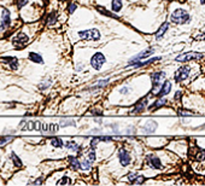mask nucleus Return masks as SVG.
<instances>
[{"label": "nucleus", "instance_id": "46", "mask_svg": "<svg viewBox=\"0 0 205 186\" xmlns=\"http://www.w3.org/2000/svg\"><path fill=\"white\" fill-rule=\"evenodd\" d=\"M200 3H201L203 5H205V0H200Z\"/></svg>", "mask_w": 205, "mask_h": 186}, {"label": "nucleus", "instance_id": "42", "mask_svg": "<svg viewBox=\"0 0 205 186\" xmlns=\"http://www.w3.org/2000/svg\"><path fill=\"white\" fill-rule=\"evenodd\" d=\"M181 96H182V93L180 91H178L176 93H175V96H174V100H180L181 99Z\"/></svg>", "mask_w": 205, "mask_h": 186}, {"label": "nucleus", "instance_id": "2", "mask_svg": "<svg viewBox=\"0 0 205 186\" xmlns=\"http://www.w3.org/2000/svg\"><path fill=\"white\" fill-rule=\"evenodd\" d=\"M78 36L83 40H92V41H98L100 39V32L97 28L88 29V30H82L78 32Z\"/></svg>", "mask_w": 205, "mask_h": 186}, {"label": "nucleus", "instance_id": "28", "mask_svg": "<svg viewBox=\"0 0 205 186\" xmlns=\"http://www.w3.org/2000/svg\"><path fill=\"white\" fill-rule=\"evenodd\" d=\"M91 164H92V161H90L88 158H86L83 162H81V169L83 170H88L91 168Z\"/></svg>", "mask_w": 205, "mask_h": 186}, {"label": "nucleus", "instance_id": "36", "mask_svg": "<svg viewBox=\"0 0 205 186\" xmlns=\"http://www.w3.org/2000/svg\"><path fill=\"white\" fill-rule=\"evenodd\" d=\"M99 141H100V140H99V138H98V137H94V138L91 140V147H92V149H95Z\"/></svg>", "mask_w": 205, "mask_h": 186}, {"label": "nucleus", "instance_id": "37", "mask_svg": "<svg viewBox=\"0 0 205 186\" xmlns=\"http://www.w3.org/2000/svg\"><path fill=\"white\" fill-rule=\"evenodd\" d=\"M61 126L67 127V126H75V122L74 121H63L61 122Z\"/></svg>", "mask_w": 205, "mask_h": 186}, {"label": "nucleus", "instance_id": "44", "mask_svg": "<svg viewBox=\"0 0 205 186\" xmlns=\"http://www.w3.org/2000/svg\"><path fill=\"white\" fill-rule=\"evenodd\" d=\"M128 92H129V89L127 87H123V89H120V93H122V94H126Z\"/></svg>", "mask_w": 205, "mask_h": 186}, {"label": "nucleus", "instance_id": "14", "mask_svg": "<svg viewBox=\"0 0 205 186\" xmlns=\"http://www.w3.org/2000/svg\"><path fill=\"white\" fill-rule=\"evenodd\" d=\"M157 129V122L156 121H147L144 125V128H142V131H144V133H147V134H150V133H153Z\"/></svg>", "mask_w": 205, "mask_h": 186}, {"label": "nucleus", "instance_id": "25", "mask_svg": "<svg viewBox=\"0 0 205 186\" xmlns=\"http://www.w3.org/2000/svg\"><path fill=\"white\" fill-rule=\"evenodd\" d=\"M11 158H12V161H13V164H15L17 168H21V167H22V161L19 160V157L17 156L15 152L11 153Z\"/></svg>", "mask_w": 205, "mask_h": 186}, {"label": "nucleus", "instance_id": "32", "mask_svg": "<svg viewBox=\"0 0 205 186\" xmlns=\"http://www.w3.org/2000/svg\"><path fill=\"white\" fill-rule=\"evenodd\" d=\"M128 180L132 182V184H134L135 182V180L138 179V176H139V174H136V173H133V172H130V173H128Z\"/></svg>", "mask_w": 205, "mask_h": 186}, {"label": "nucleus", "instance_id": "33", "mask_svg": "<svg viewBox=\"0 0 205 186\" xmlns=\"http://www.w3.org/2000/svg\"><path fill=\"white\" fill-rule=\"evenodd\" d=\"M12 137H3V138H0V146H4L5 144L12 141Z\"/></svg>", "mask_w": 205, "mask_h": 186}, {"label": "nucleus", "instance_id": "27", "mask_svg": "<svg viewBox=\"0 0 205 186\" xmlns=\"http://www.w3.org/2000/svg\"><path fill=\"white\" fill-rule=\"evenodd\" d=\"M51 144L54 147H62L63 146V140L59 139V138H52L51 139Z\"/></svg>", "mask_w": 205, "mask_h": 186}, {"label": "nucleus", "instance_id": "5", "mask_svg": "<svg viewBox=\"0 0 205 186\" xmlns=\"http://www.w3.org/2000/svg\"><path fill=\"white\" fill-rule=\"evenodd\" d=\"M155 52V48H147V50H144L142 52H140L139 54H136V56H134L129 62H128V67H132V65H134L135 63H138V62H140L141 59H144V58H147L149 56H151L152 53Z\"/></svg>", "mask_w": 205, "mask_h": 186}, {"label": "nucleus", "instance_id": "39", "mask_svg": "<svg viewBox=\"0 0 205 186\" xmlns=\"http://www.w3.org/2000/svg\"><path fill=\"white\" fill-rule=\"evenodd\" d=\"M144 181H145V176H142V175H139V176H138V179L135 180V182H134V184H135V185H141Z\"/></svg>", "mask_w": 205, "mask_h": 186}, {"label": "nucleus", "instance_id": "4", "mask_svg": "<svg viewBox=\"0 0 205 186\" xmlns=\"http://www.w3.org/2000/svg\"><path fill=\"white\" fill-rule=\"evenodd\" d=\"M106 62V58L105 56L101 53V52H97L92 58H91V65L95 69V70H99Z\"/></svg>", "mask_w": 205, "mask_h": 186}, {"label": "nucleus", "instance_id": "7", "mask_svg": "<svg viewBox=\"0 0 205 186\" xmlns=\"http://www.w3.org/2000/svg\"><path fill=\"white\" fill-rule=\"evenodd\" d=\"M152 93H156V89L159 88L161 85V81L165 77V73L164 71H157L155 74H152Z\"/></svg>", "mask_w": 205, "mask_h": 186}, {"label": "nucleus", "instance_id": "24", "mask_svg": "<svg viewBox=\"0 0 205 186\" xmlns=\"http://www.w3.org/2000/svg\"><path fill=\"white\" fill-rule=\"evenodd\" d=\"M121 9H122V0H112V10L117 12Z\"/></svg>", "mask_w": 205, "mask_h": 186}, {"label": "nucleus", "instance_id": "34", "mask_svg": "<svg viewBox=\"0 0 205 186\" xmlns=\"http://www.w3.org/2000/svg\"><path fill=\"white\" fill-rule=\"evenodd\" d=\"M59 131V125H56V123H50V133H57Z\"/></svg>", "mask_w": 205, "mask_h": 186}, {"label": "nucleus", "instance_id": "16", "mask_svg": "<svg viewBox=\"0 0 205 186\" xmlns=\"http://www.w3.org/2000/svg\"><path fill=\"white\" fill-rule=\"evenodd\" d=\"M168 28H169V23L168 22H164L159 28H158V30L156 32V34H155V38L158 40V39H161L164 34H165V32L168 30Z\"/></svg>", "mask_w": 205, "mask_h": 186}, {"label": "nucleus", "instance_id": "35", "mask_svg": "<svg viewBox=\"0 0 205 186\" xmlns=\"http://www.w3.org/2000/svg\"><path fill=\"white\" fill-rule=\"evenodd\" d=\"M10 67H11V69L12 70H16L17 68H18V59L15 57V59L12 60V62H10Z\"/></svg>", "mask_w": 205, "mask_h": 186}, {"label": "nucleus", "instance_id": "9", "mask_svg": "<svg viewBox=\"0 0 205 186\" xmlns=\"http://www.w3.org/2000/svg\"><path fill=\"white\" fill-rule=\"evenodd\" d=\"M28 41H29V38H28L25 34L19 33V34H17V35L13 38L12 44H13L17 48H22V47H24V46L28 44Z\"/></svg>", "mask_w": 205, "mask_h": 186}, {"label": "nucleus", "instance_id": "20", "mask_svg": "<svg viewBox=\"0 0 205 186\" xmlns=\"http://www.w3.org/2000/svg\"><path fill=\"white\" fill-rule=\"evenodd\" d=\"M65 146H67L69 150L75 151V152H80V151H81V146H80L78 144H76L75 141H67Z\"/></svg>", "mask_w": 205, "mask_h": 186}, {"label": "nucleus", "instance_id": "45", "mask_svg": "<svg viewBox=\"0 0 205 186\" xmlns=\"http://www.w3.org/2000/svg\"><path fill=\"white\" fill-rule=\"evenodd\" d=\"M95 122H99V123H100V122H101V120H100V118H95Z\"/></svg>", "mask_w": 205, "mask_h": 186}, {"label": "nucleus", "instance_id": "13", "mask_svg": "<svg viewBox=\"0 0 205 186\" xmlns=\"http://www.w3.org/2000/svg\"><path fill=\"white\" fill-rule=\"evenodd\" d=\"M147 103H149V99L147 98H144V99H141L140 102H138L136 103V105H135V108L133 109V114H140V112H142L145 109H146V106H147Z\"/></svg>", "mask_w": 205, "mask_h": 186}, {"label": "nucleus", "instance_id": "6", "mask_svg": "<svg viewBox=\"0 0 205 186\" xmlns=\"http://www.w3.org/2000/svg\"><path fill=\"white\" fill-rule=\"evenodd\" d=\"M189 67H187V65H185V67H181L180 69H178V71L174 74V79H175V81L176 82H181V81H185L187 77H188V75H189Z\"/></svg>", "mask_w": 205, "mask_h": 186}, {"label": "nucleus", "instance_id": "8", "mask_svg": "<svg viewBox=\"0 0 205 186\" xmlns=\"http://www.w3.org/2000/svg\"><path fill=\"white\" fill-rule=\"evenodd\" d=\"M118 160H120V163L123 167H127L130 163V161H132V157H130L129 152L124 147H122V149L118 150Z\"/></svg>", "mask_w": 205, "mask_h": 186}, {"label": "nucleus", "instance_id": "3", "mask_svg": "<svg viewBox=\"0 0 205 186\" xmlns=\"http://www.w3.org/2000/svg\"><path fill=\"white\" fill-rule=\"evenodd\" d=\"M204 57V53H200V52H187V53H184L181 56H178L175 58L176 62H189V60H198V59H201Z\"/></svg>", "mask_w": 205, "mask_h": 186}, {"label": "nucleus", "instance_id": "19", "mask_svg": "<svg viewBox=\"0 0 205 186\" xmlns=\"http://www.w3.org/2000/svg\"><path fill=\"white\" fill-rule=\"evenodd\" d=\"M29 59H30L32 62H34V63H40V64L44 63L42 57L40 54L35 53V52H30V53H29Z\"/></svg>", "mask_w": 205, "mask_h": 186}, {"label": "nucleus", "instance_id": "10", "mask_svg": "<svg viewBox=\"0 0 205 186\" xmlns=\"http://www.w3.org/2000/svg\"><path fill=\"white\" fill-rule=\"evenodd\" d=\"M146 162H147L149 166H151L155 169H162L163 168L161 160L157 156H155V155H147V156H146Z\"/></svg>", "mask_w": 205, "mask_h": 186}, {"label": "nucleus", "instance_id": "15", "mask_svg": "<svg viewBox=\"0 0 205 186\" xmlns=\"http://www.w3.org/2000/svg\"><path fill=\"white\" fill-rule=\"evenodd\" d=\"M167 104V98H163V97H158V99L150 106V111H155L162 106H164Z\"/></svg>", "mask_w": 205, "mask_h": 186}, {"label": "nucleus", "instance_id": "26", "mask_svg": "<svg viewBox=\"0 0 205 186\" xmlns=\"http://www.w3.org/2000/svg\"><path fill=\"white\" fill-rule=\"evenodd\" d=\"M109 81H110V79H106V80H103V81H99L95 86H93V87H91L90 88V91H94V89H98V88H103L105 85H107L109 83Z\"/></svg>", "mask_w": 205, "mask_h": 186}, {"label": "nucleus", "instance_id": "29", "mask_svg": "<svg viewBox=\"0 0 205 186\" xmlns=\"http://www.w3.org/2000/svg\"><path fill=\"white\" fill-rule=\"evenodd\" d=\"M95 149H91L88 152H87V157L86 158H88L90 161H92V162H94L95 161V151H94Z\"/></svg>", "mask_w": 205, "mask_h": 186}, {"label": "nucleus", "instance_id": "38", "mask_svg": "<svg viewBox=\"0 0 205 186\" xmlns=\"http://www.w3.org/2000/svg\"><path fill=\"white\" fill-rule=\"evenodd\" d=\"M28 1H29V0H18V3H17L18 9H22L24 5H27V4H28Z\"/></svg>", "mask_w": 205, "mask_h": 186}, {"label": "nucleus", "instance_id": "21", "mask_svg": "<svg viewBox=\"0 0 205 186\" xmlns=\"http://www.w3.org/2000/svg\"><path fill=\"white\" fill-rule=\"evenodd\" d=\"M194 160L195 161H203L205 158V150L204 149H198V152L194 153Z\"/></svg>", "mask_w": 205, "mask_h": 186}, {"label": "nucleus", "instance_id": "18", "mask_svg": "<svg viewBox=\"0 0 205 186\" xmlns=\"http://www.w3.org/2000/svg\"><path fill=\"white\" fill-rule=\"evenodd\" d=\"M69 163H70L71 168L75 169V170H77V169L81 168V162H80L78 158L75 157V156H69Z\"/></svg>", "mask_w": 205, "mask_h": 186}, {"label": "nucleus", "instance_id": "30", "mask_svg": "<svg viewBox=\"0 0 205 186\" xmlns=\"http://www.w3.org/2000/svg\"><path fill=\"white\" fill-rule=\"evenodd\" d=\"M70 184H71V180L68 176H63L61 180L57 181V185H70Z\"/></svg>", "mask_w": 205, "mask_h": 186}, {"label": "nucleus", "instance_id": "31", "mask_svg": "<svg viewBox=\"0 0 205 186\" xmlns=\"http://www.w3.org/2000/svg\"><path fill=\"white\" fill-rule=\"evenodd\" d=\"M51 83H52V80H51V79H47L46 82L44 81L42 83L39 85V88H40V89H46V88H48V87L51 86Z\"/></svg>", "mask_w": 205, "mask_h": 186}, {"label": "nucleus", "instance_id": "12", "mask_svg": "<svg viewBox=\"0 0 205 186\" xmlns=\"http://www.w3.org/2000/svg\"><path fill=\"white\" fill-rule=\"evenodd\" d=\"M170 91H171V82L169 80H167V81H164L162 83L159 92H157V97H164V96L168 94Z\"/></svg>", "mask_w": 205, "mask_h": 186}, {"label": "nucleus", "instance_id": "23", "mask_svg": "<svg viewBox=\"0 0 205 186\" xmlns=\"http://www.w3.org/2000/svg\"><path fill=\"white\" fill-rule=\"evenodd\" d=\"M56 21H57V12H51V13L48 15L47 19H46V23H47L48 25H52V24L56 23Z\"/></svg>", "mask_w": 205, "mask_h": 186}, {"label": "nucleus", "instance_id": "11", "mask_svg": "<svg viewBox=\"0 0 205 186\" xmlns=\"http://www.w3.org/2000/svg\"><path fill=\"white\" fill-rule=\"evenodd\" d=\"M11 18H10V11L4 9L3 10V15H1V25H0V30H5L9 25H10Z\"/></svg>", "mask_w": 205, "mask_h": 186}, {"label": "nucleus", "instance_id": "40", "mask_svg": "<svg viewBox=\"0 0 205 186\" xmlns=\"http://www.w3.org/2000/svg\"><path fill=\"white\" fill-rule=\"evenodd\" d=\"M76 7H77V6H76V4H74V3H71V4L69 5V7H68V11H69L70 13H73V12H74V11L76 10Z\"/></svg>", "mask_w": 205, "mask_h": 186}, {"label": "nucleus", "instance_id": "17", "mask_svg": "<svg viewBox=\"0 0 205 186\" xmlns=\"http://www.w3.org/2000/svg\"><path fill=\"white\" fill-rule=\"evenodd\" d=\"M159 59H162V57H152V58H150V59H147V60L138 62V63H135L133 67H135V68H140V67H144V65L151 64V63H153V62H157V60H159Z\"/></svg>", "mask_w": 205, "mask_h": 186}, {"label": "nucleus", "instance_id": "1", "mask_svg": "<svg viewBox=\"0 0 205 186\" xmlns=\"http://www.w3.org/2000/svg\"><path fill=\"white\" fill-rule=\"evenodd\" d=\"M189 19H191L189 13L186 10H182V9L175 10L170 16V21L172 23H175V24H185V23H188Z\"/></svg>", "mask_w": 205, "mask_h": 186}, {"label": "nucleus", "instance_id": "43", "mask_svg": "<svg viewBox=\"0 0 205 186\" xmlns=\"http://www.w3.org/2000/svg\"><path fill=\"white\" fill-rule=\"evenodd\" d=\"M42 181H44V178H39V179L34 180L32 184H33V185H41V184H42Z\"/></svg>", "mask_w": 205, "mask_h": 186}, {"label": "nucleus", "instance_id": "41", "mask_svg": "<svg viewBox=\"0 0 205 186\" xmlns=\"http://www.w3.org/2000/svg\"><path fill=\"white\" fill-rule=\"evenodd\" d=\"M193 112H191V111H187V110H180L179 111V115L180 116H188V115H192Z\"/></svg>", "mask_w": 205, "mask_h": 186}, {"label": "nucleus", "instance_id": "22", "mask_svg": "<svg viewBox=\"0 0 205 186\" xmlns=\"http://www.w3.org/2000/svg\"><path fill=\"white\" fill-rule=\"evenodd\" d=\"M97 10H98L100 13H103V15H105V16H109V17H111V18H118V16H117V15H113V13L109 12L107 10H105V9L101 7V6H97Z\"/></svg>", "mask_w": 205, "mask_h": 186}]
</instances>
